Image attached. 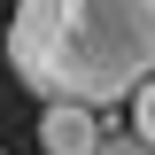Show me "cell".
Returning a JSON list of instances; mask_svg holds the SVG:
<instances>
[{
  "label": "cell",
  "mask_w": 155,
  "mask_h": 155,
  "mask_svg": "<svg viewBox=\"0 0 155 155\" xmlns=\"http://www.w3.org/2000/svg\"><path fill=\"white\" fill-rule=\"evenodd\" d=\"M8 70L39 101L109 109L155 70V0H23L8 23Z\"/></svg>",
  "instance_id": "obj_1"
},
{
  "label": "cell",
  "mask_w": 155,
  "mask_h": 155,
  "mask_svg": "<svg viewBox=\"0 0 155 155\" xmlns=\"http://www.w3.org/2000/svg\"><path fill=\"white\" fill-rule=\"evenodd\" d=\"M101 140V109H85V101H47V116H39V147L47 155H93Z\"/></svg>",
  "instance_id": "obj_2"
},
{
  "label": "cell",
  "mask_w": 155,
  "mask_h": 155,
  "mask_svg": "<svg viewBox=\"0 0 155 155\" xmlns=\"http://www.w3.org/2000/svg\"><path fill=\"white\" fill-rule=\"evenodd\" d=\"M124 109H132V140H155V70L124 93Z\"/></svg>",
  "instance_id": "obj_3"
},
{
  "label": "cell",
  "mask_w": 155,
  "mask_h": 155,
  "mask_svg": "<svg viewBox=\"0 0 155 155\" xmlns=\"http://www.w3.org/2000/svg\"><path fill=\"white\" fill-rule=\"evenodd\" d=\"M93 155H155V140H132V132H116V140H109V132H101Z\"/></svg>",
  "instance_id": "obj_4"
}]
</instances>
